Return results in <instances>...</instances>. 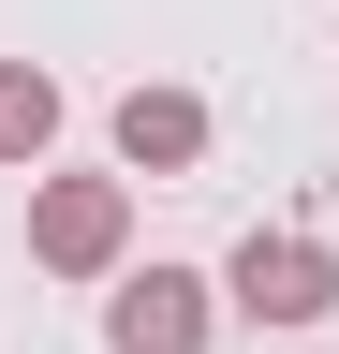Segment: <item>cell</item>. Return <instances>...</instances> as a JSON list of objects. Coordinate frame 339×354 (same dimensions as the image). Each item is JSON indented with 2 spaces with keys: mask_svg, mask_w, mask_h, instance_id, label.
I'll list each match as a JSON object with an SVG mask.
<instances>
[{
  "mask_svg": "<svg viewBox=\"0 0 339 354\" xmlns=\"http://www.w3.org/2000/svg\"><path fill=\"white\" fill-rule=\"evenodd\" d=\"M222 295H236V325H266V339H295V325H325L339 310V251L325 236H236V266H222Z\"/></svg>",
  "mask_w": 339,
  "mask_h": 354,
  "instance_id": "obj_2",
  "label": "cell"
},
{
  "mask_svg": "<svg viewBox=\"0 0 339 354\" xmlns=\"http://www.w3.org/2000/svg\"><path fill=\"white\" fill-rule=\"evenodd\" d=\"M104 148L133 162V177H192V162H206V88H162V74H148V88H118Z\"/></svg>",
  "mask_w": 339,
  "mask_h": 354,
  "instance_id": "obj_4",
  "label": "cell"
},
{
  "mask_svg": "<svg viewBox=\"0 0 339 354\" xmlns=\"http://www.w3.org/2000/svg\"><path fill=\"white\" fill-rule=\"evenodd\" d=\"M30 266L45 281H118L133 266V177H30Z\"/></svg>",
  "mask_w": 339,
  "mask_h": 354,
  "instance_id": "obj_1",
  "label": "cell"
},
{
  "mask_svg": "<svg viewBox=\"0 0 339 354\" xmlns=\"http://www.w3.org/2000/svg\"><path fill=\"white\" fill-rule=\"evenodd\" d=\"M206 325H222V281H192V266H133V281L104 295L118 354H206Z\"/></svg>",
  "mask_w": 339,
  "mask_h": 354,
  "instance_id": "obj_3",
  "label": "cell"
},
{
  "mask_svg": "<svg viewBox=\"0 0 339 354\" xmlns=\"http://www.w3.org/2000/svg\"><path fill=\"white\" fill-rule=\"evenodd\" d=\"M45 148H59V74L0 59V162H45Z\"/></svg>",
  "mask_w": 339,
  "mask_h": 354,
  "instance_id": "obj_5",
  "label": "cell"
}]
</instances>
